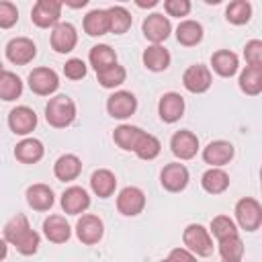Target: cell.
Wrapping results in <instances>:
<instances>
[{"instance_id":"obj_1","label":"cell","mask_w":262,"mask_h":262,"mask_svg":"<svg viewBox=\"0 0 262 262\" xmlns=\"http://www.w3.org/2000/svg\"><path fill=\"white\" fill-rule=\"evenodd\" d=\"M4 239L10 242L16 248V252H20L23 256L35 254L41 242L39 233L31 229L25 215H14L12 219H8V223L4 225Z\"/></svg>"},{"instance_id":"obj_2","label":"cell","mask_w":262,"mask_h":262,"mask_svg":"<svg viewBox=\"0 0 262 262\" xmlns=\"http://www.w3.org/2000/svg\"><path fill=\"white\" fill-rule=\"evenodd\" d=\"M45 119L51 127H57V129H63V127L72 125L74 119H76L74 100L66 94H57V96L49 98V102L45 104Z\"/></svg>"},{"instance_id":"obj_3","label":"cell","mask_w":262,"mask_h":262,"mask_svg":"<svg viewBox=\"0 0 262 262\" xmlns=\"http://www.w3.org/2000/svg\"><path fill=\"white\" fill-rule=\"evenodd\" d=\"M182 242H184L186 250H190L196 256H211L213 254V239H211L209 231L199 223L186 225V229L182 233Z\"/></svg>"},{"instance_id":"obj_4","label":"cell","mask_w":262,"mask_h":262,"mask_svg":"<svg viewBox=\"0 0 262 262\" xmlns=\"http://www.w3.org/2000/svg\"><path fill=\"white\" fill-rule=\"evenodd\" d=\"M235 219L242 229L246 231H256L262 225V207L256 199L244 196L235 203Z\"/></svg>"},{"instance_id":"obj_5","label":"cell","mask_w":262,"mask_h":262,"mask_svg":"<svg viewBox=\"0 0 262 262\" xmlns=\"http://www.w3.org/2000/svg\"><path fill=\"white\" fill-rule=\"evenodd\" d=\"M61 2L59 0H39L33 10H31V20L39 27V29H47V27H57L59 16H61Z\"/></svg>"},{"instance_id":"obj_6","label":"cell","mask_w":262,"mask_h":262,"mask_svg":"<svg viewBox=\"0 0 262 262\" xmlns=\"http://www.w3.org/2000/svg\"><path fill=\"white\" fill-rule=\"evenodd\" d=\"M29 88L39 96H49L59 88V78L51 68H35L29 74Z\"/></svg>"},{"instance_id":"obj_7","label":"cell","mask_w":262,"mask_h":262,"mask_svg":"<svg viewBox=\"0 0 262 262\" xmlns=\"http://www.w3.org/2000/svg\"><path fill=\"white\" fill-rule=\"evenodd\" d=\"M102 233H104V223L96 215H82L76 223V235L86 246L98 244L102 239Z\"/></svg>"},{"instance_id":"obj_8","label":"cell","mask_w":262,"mask_h":262,"mask_svg":"<svg viewBox=\"0 0 262 262\" xmlns=\"http://www.w3.org/2000/svg\"><path fill=\"white\" fill-rule=\"evenodd\" d=\"M35 55H37V47L27 37H14L6 43V57H8V61H12L16 66L31 63L35 59Z\"/></svg>"},{"instance_id":"obj_9","label":"cell","mask_w":262,"mask_h":262,"mask_svg":"<svg viewBox=\"0 0 262 262\" xmlns=\"http://www.w3.org/2000/svg\"><path fill=\"white\" fill-rule=\"evenodd\" d=\"M211 82H213V78H211L209 68H207V66H201V63L186 68L184 74H182V84H184V88H186L188 92H192V94H203V92H207V90L211 88Z\"/></svg>"},{"instance_id":"obj_10","label":"cell","mask_w":262,"mask_h":262,"mask_svg":"<svg viewBox=\"0 0 262 262\" xmlns=\"http://www.w3.org/2000/svg\"><path fill=\"white\" fill-rule=\"evenodd\" d=\"M135 108H137V98L127 90H117L106 100V111L113 119H127L135 113Z\"/></svg>"},{"instance_id":"obj_11","label":"cell","mask_w":262,"mask_h":262,"mask_svg":"<svg viewBox=\"0 0 262 262\" xmlns=\"http://www.w3.org/2000/svg\"><path fill=\"white\" fill-rule=\"evenodd\" d=\"M143 207H145V194L137 186H125L117 196V209H119V213H123L127 217L139 215L143 211Z\"/></svg>"},{"instance_id":"obj_12","label":"cell","mask_w":262,"mask_h":262,"mask_svg":"<svg viewBox=\"0 0 262 262\" xmlns=\"http://www.w3.org/2000/svg\"><path fill=\"white\" fill-rule=\"evenodd\" d=\"M141 29H143L145 39H149L154 45H160L162 41H166V39L170 37L172 25H170L168 16H164V14H160V12H154V14L145 16Z\"/></svg>"},{"instance_id":"obj_13","label":"cell","mask_w":262,"mask_h":262,"mask_svg":"<svg viewBox=\"0 0 262 262\" xmlns=\"http://www.w3.org/2000/svg\"><path fill=\"white\" fill-rule=\"evenodd\" d=\"M160 182H162V186H164L166 190H170V192H180V190H184L186 184H188V170H186V166H184V164H178V162L166 164V166L162 168V172H160Z\"/></svg>"},{"instance_id":"obj_14","label":"cell","mask_w":262,"mask_h":262,"mask_svg":"<svg viewBox=\"0 0 262 262\" xmlns=\"http://www.w3.org/2000/svg\"><path fill=\"white\" fill-rule=\"evenodd\" d=\"M170 147H172V154L178 158V160H190L196 156L199 151V137L192 133V131H186V129H180L172 135L170 139Z\"/></svg>"},{"instance_id":"obj_15","label":"cell","mask_w":262,"mask_h":262,"mask_svg":"<svg viewBox=\"0 0 262 262\" xmlns=\"http://www.w3.org/2000/svg\"><path fill=\"white\" fill-rule=\"evenodd\" d=\"M8 127L12 129L14 135H29L37 127V115L29 106H16L8 115Z\"/></svg>"},{"instance_id":"obj_16","label":"cell","mask_w":262,"mask_h":262,"mask_svg":"<svg viewBox=\"0 0 262 262\" xmlns=\"http://www.w3.org/2000/svg\"><path fill=\"white\" fill-rule=\"evenodd\" d=\"M235 149L229 141H223V139H217V141H211L205 149H203V160L207 164H211V168H221L225 164L231 162Z\"/></svg>"},{"instance_id":"obj_17","label":"cell","mask_w":262,"mask_h":262,"mask_svg":"<svg viewBox=\"0 0 262 262\" xmlns=\"http://www.w3.org/2000/svg\"><path fill=\"white\" fill-rule=\"evenodd\" d=\"M78 43V33L76 27L70 23H59L51 31V47L57 53H70Z\"/></svg>"},{"instance_id":"obj_18","label":"cell","mask_w":262,"mask_h":262,"mask_svg":"<svg viewBox=\"0 0 262 262\" xmlns=\"http://www.w3.org/2000/svg\"><path fill=\"white\" fill-rule=\"evenodd\" d=\"M158 113L164 123H176L184 115V98L178 92H166L158 102Z\"/></svg>"},{"instance_id":"obj_19","label":"cell","mask_w":262,"mask_h":262,"mask_svg":"<svg viewBox=\"0 0 262 262\" xmlns=\"http://www.w3.org/2000/svg\"><path fill=\"white\" fill-rule=\"evenodd\" d=\"M90 207V196L82 186H70L61 194V209L68 215H78L84 213Z\"/></svg>"},{"instance_id":"obj_20","label":"cell","mask_w":262,"mask_h":262,"mask_svg":"<svg viewBox=\"0 0 262 262\" xmlns=\"http://www.w3.org/2000/svg\"><path fill=\"white\" fill-rule=\"evenodd\" d=\"M80 172H82V162H80V158L74 156V154H63V156H59V158L55 160V164H53V174H55V178L61 180V182L76 180V178L80 176Z\"/></svg>"},{"instance_id":"obj_21","label":"cell","mask_w":262,"mask_h":262,"mask_svg":"<svg viewBox=\"0 0 262 262\" xmlns=\"http://www.w3.org/2000/svg\"><path fill=\"white\" fill-rule=\"evenodd\" d=\"M43 233L53 244H66L72 235V229H70V223L61 215H49L43 221Z\"/></svg>"},{"instance_id":"obj_22","label":"cell","mask_w":262,"mask_h":262,"mask_svg":"<svg viewBox=\"0 0 262 262\" xmlns=\"http://www.w3.org/2000/svg\"><path fill=\"white\" fill-rule=\"evenodd\" d=\"M43 154H45V147L35 137H27V139L18 141L16 147H14V156L23 164H35V162H39L43 158Z\"/></svg>"},{"instance_id":"obj_23","label":"cell","mask_w":262,"mask_h":262,"mask_svg":"<svg viewBox=\"0 0 262 262\" xmlns=\"http://www.w3.org/2000/svg\"><path fill=\"white\" fill-rule=\"evenodd\" d=\"M84 31L90 35V37H100V35H106L111 31V16H108V10H90L86 16H84Z\"/></svg>"},{"instance_id":"obj_24","label":"cell","mask_w":262,"mask_h":262,"mask_svg":"<svg viewBox=\"0 0 262 262\" xmlns=\"http://www.w3.org/2000/svg\"><path fill=\"white\" fill-rule=\"evenodd\" d=\"M211 66H213V70H215L219 76L231 78V76L237 72V68H239V59H237V55H235L233 51H229V49H219V51L213 53Z\"/></svg>"},{"instance_id":"obj_25","label":"cell","mask_w":262,"mask_h":262,"mask_svg":"<svg viewBox=\"0 0 262 262\" xmlns=\"http://www.w3.org/2000/svg\"><path fill=\"white\" fill-rule=\"evenodd\" d=\"M90 186H92V190H94L96 196L108 199L115 192V188H117V178H115V174L111 170L100 168V170H96L90 176Z\"/></svg>"},{"instance_id":"obj_26","label":"cell","mask_w":262,"mask_h":262,"mask_svg":"<svg viewBox=\"0 0 262 262\" xmlns=\"http://www.w3.org/2000/svg\"><path fill=\"white\" fill-rule=\"evenodd\" d=\"M53 190L47 184H33L27 188V203L35 211H49L53 207Z\"/></svg>"},{"instance_id":"obj_27","label":"cell","mask_w":262,"mask_h":262,"mask_svg":"<svg viewBox=\"0 0 262 262\" xmlns=\"http://www.w3.org/2000/svg\"><path fill=\"white\" fill-rule=\"evenodd\" d=\"M141 59H143V66L147 70H151V72H164L170 66V51L166 47H162V45H149L143 51Z\"/></svg>"},{"instance_id":"obj_28","label":"cell","mask_w":262,"mask_h":262,"mask_svg":"<svg viewBox=\"0 0 262 262\" xmlns=\"http://www.w3.org/2000/svg\"><path fill=\"white\" fill-rule=\"evenodd\" d=\"M201 184H203V188H205L209 194H221V192H225L227 186H229V176H227V172L221 170V168H209V170L203 174Z\"/></svg>"},{"instance_id":"obj_29","label":"cell","mask_w":262,"mask_h":262,"mask_svg":"<svg viewBox=\"0 0 262 262\" xmlns=\"http://www.w3.org/2000/svg\"><path fill=\"white\" fill-rule=\"evenodd\" d=\"M143 133H145V131L139 129V127H135V125H119V127L115 129V133H113V139H115V143H117L121 149L135 151V145H137V141L141 139Z\"/></svg>"},{"instance_id":"obj_30","label":"cell","mask_w":262,"mask_h":262,"mask_svg":"<svg viewBox=\"0 0 262 262\" xmlns=\"http://www.w3.org/2000/svg\"><path fill=\"white\" fill-rule=\"evenodd\" d=\"M88 59H90V66H92V68L96 70V74H98V72H102V70H106V68H111V66L117 63V53H115V49H111L108 45L98 43V45H94V47L90 49Z\"/></svg>"},{"instance_id":"obj_31","label":"cell","mask_w":262,"mask_h":262,"mask_svg":"<svg viewBox=\"0 0 262 262\" xmlns=\"http://www.w3.org/2000/svg\"><path fill=\"white\" fill-rule=\"evenodd\" d=\"M176 39L184 47H192V45L201 43V39H203V27H201V23H196V20H182L176 27Z\"/></svg>"},{"instance_id":"obj_32","label":"cell","mask_w":262,"mask_h":262,"mask_svg":"<svg viewBox=\"0 0 262 262\" xmlns=\"http://www.w3.org/2000/svg\"><path fill=\"white\" fill-rule=\"evenodd\" d=\"M20 94H23V80L12 72L2 70L0 72V96H2V100L10 102V100L18 98Z\"/></svg>"},{"instance_id":"obj_33","label":"cell","mask_w":262,"mask_h":262,"mask_svg":"<svg viewBox=\"0 0 262 262\" xmlns=\"http://www.w3.org/2000/svg\"><path fill=\"white\" fill-rule=\"evenodd\" d=\"M239 88H242V92H246L250 96L260 94L262 92V70L246 66L239 74Z\"/></svg>"},{"instance_id":"obj_34","label":"cell","mask_w":262,"mask_h":262,"mask_svg":"<svg viewBox=\"0 0 262 262\" xmlns=\"http://www.w3.org/2000/svg\"><path fill=\"white\" fill-rule=\"evenodd\" d=\"M225 18L231 25H246L252 18V4L246 0H233L225 8Z\"/></svg>"},{"instance_id":"obj_35","label":"cell","mask_w":262,"mask_h":262,"mask_svg":"<svg viewBox=\"0 0 262 262\" xmlns=\"http://www.w3.org/2000/svg\"><path fill=\"white\" fill-rule=\"evenodd\" d=\"M108 16H111V33H115V35L127 33L133 23V16L129 14V10L125 6H111Z\"/></svg>"},{"instance_id":"obj_36","label":"cell","mask_w":262,"mask_h":262,"mask_svg":"<svg viewBox=\"0 0 262 262\" xmlns=\"http://www.w3.org/2000/svg\"><path fill=\"white\" fill-rule=\"evenodd\" d=\"M219 254L225 262H242L244 242L239 239V235H231L227 239H221L219 242Z\"/></svg>"},{"instance_id":"obj_37","label":"cell","mask_w":262,"mask_h":262,"mask_svg":"<svg viewBox=\"0 0 262 262\" xmlns=\"http://www.w3.org/2000/svg\"><path fill=\"white\" fill-rule=\"evenodd\" d=\"M96 78H98V82H100V86H102V88H115V86H121V84L125 82L127 72H125V68H123V66L115 63V66H111V68H106V70L98 72V74H96Z\"/></svg>"},{"instance_id":"obj_38","label":"cell","mask_w":262,"mask_h":262,"mask_svg":"<svg viewBox=\"0 0 262 262\" xmlns=\"http://www.w3.org/2000/svg\"><path fill=\"white\" fill-rule=\"evenodd\" d=\"M160 149H162L160 139L154 137V135H149V133H143L141 139H139L137 145H135V154H137V158H141V160H154V158H158Z\"/></svg>"},{"instance_id":"obj_39","label":"cell","mask_w":262,"mask_h":262,"mask_svg":"<svg viewBox=\"0 0 262 262\" xmlns=\"http://www.w3.org/2000/svg\"><path fill=\"white\" fill-rule=\"evenodd\" d=\"M211 231H213V235L217 237V242L227 239V237H231V235H237L235 223H233L227 215H217V217H213V221H211Z\"/></svg>"},{"instance_id":"obj_40","label":"cell","mask_w":262,"mask_h":262,"mask_svg":"<svg viewBox=\"0 0 262 262\" xmlns=\"http://www.w3.org/2000/svg\"><path fill=\"white\" fill-rule=\"evenodd\" d=\"M244 57H246V61H248L250 68L262 70V41L260 39L248 41L246 47H244Z\"/></svg>"},{"instance_id":"obj_41","label":"cell","mask_w":262,"mask_h":262,"mask_svg":"<svg viewBox=\"0 0 262 262\" xmlns=\"http://www.w3.org/2000/svg\"><path fill=\"white\" fill-rule=\"evenodd\" d=\"M18 20V10L12 2H0V27L10 29Z\"/></svg>"},{"instance_id":"obj_42","label":"cell","mask_w":262,"mask_h":262,"mask_svg":"<svg viewBox=\"0 0 262 262\" xmlns=\"http://www.w3.org/2000/svg\"><path fill=\"white\" fill-rule=\"evenodd\" d=\"M63 74H66V78H70V80H82V78L86 76V63H84L82 59H78V57H72V59L66 61Z\"/></svg>"},{"instance_id":"obj_43","label":"cell","mask_w":262,"mask_h":262,"mask_svg":"<svg viewBox=\"0 0 262 262\" xmlns=\"http://www.w3.org/2000/svg\"><path fill=\"white\" fill-rule=\"evenodd\" d=\"M190 0H166L164 2V10L170 14V16H186L190 12Z\"/></svg>"},{"instance_id":"obj_44","label":"cell","mask_w":262,"mask_h":262,"mask_svg":"<svg viewBox=\"0 0 262 262\" xmlns=\"http://www.w3.org/2000/svg\"><path fill=\"white\" fill-rule=\"evenodd\" d=\"M166 260H168V262H196L194 254H192L190 250H186V248H174V250L168 254Z\"/></svg>"},{"instance_id":"obj_45","label":"cell","mask_w":262,"mask_h":262,"mask_svg":"<svg viewBox=\"0 0 262 262\" xmlns=\"http://www.w3.org/2000/svg\"><path fill=\"white\" fill-rule=\"evenodd\" d=\"M158 4V0H149V2H141V0H137V6H141V8H151V6H156Z\"/></svg>"},{"instance_id":"obj_46","label":"cell","mask_w":262,"mask_h":262,"mask_svg":"<svg viewBox=\"0 0 262 262\" xmlns=\"http://www.w3.org/2000/svg\"><path fill=\"white\" fill-rule=\"evenodd\" d=\"M260 182H262V168H260Z\"/></svg>"},{"instance_id":"obj_47","label":"cell","mask_w":262,"mask_h":262,"mask_svg":"<svg viewBox=\"0 0 262 262\" xmlns=\"http://www.w3.org/2000/svg\"><path fill=\"white\" fill-rule=\"evenodd\" d=\"M260 188H262V182H260Z\"/></svg>"},{"instance_id":"obj_48","label":"cell","mask_w":262,"mask_h":262,"mask_svg":"<svg viewBox=\"0 0 262 262\" xmlns=\"http://www.w3.org/2000/svg\"><path fill=\"white\" fill-rule=\"evenodd\" d=\"M162 262H168V260H162Z\"/></svg>"},{"instance_id":"obj_49","label":"cell","mask_w":262,"mask_h":262,"mask_svg":"<svg viewBox=\"0 0 262 262\" xmlns=\"http://www.w3.org/2000/svg\"><path fill=\"white\" fill-rule=\"evenodd\" d=\"M223 262H225V260H223Z\"/></svg>"}]
</instances>
